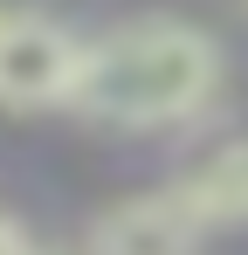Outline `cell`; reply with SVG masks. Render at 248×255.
I'll return each instance as SVG.
<instances>
[{"mask_svg":"<svg viewBox=\"0 0 248 255\" xmlns=\"http://www.w3.org/2000/svg\"><path fill=\"white\" fill-rule=\"evenodd\" d=\"M214 90H221V42L200 35L193 21L145 14L83 42V76L69 111L118 131H165L200 118Z\"/></svg>","mask_w":248,"mask_h":255,"instance_id":"obj_1","label":"cell"},{"mask_svg":"<svg viewBox=\"0 0 248 255\" xmlns=\"http://www.w3.org/2000/svg\"><path fill=\"white\" fill-rule=\"evenodd\" d=\"M83 42L48 14H7L0 28V104L7 111H55L76 104Z\"/></svg>","mask_w":248,"mask_h":255,"instance_id":"obj_2","label":"cell"},{"mask_svg":"<svg viewBox=\"0 0 248 255\" xmlns=\"http://www.w3.org/2000/svg\"><path fill=\"white\" fill-rule=\"evenodd\" d=\"M200 242L207 228L193 221V207L172 186H152V193H131L97 214L83 255H200Z\"/></svg>","mask_w":248,"mask_h":255,"instance_id":"obj_3","label":"cell"},{"mask_svg":"<svg viewBox=\"0 0 248 255\" xmlns=\"http://www.w3.org/2000/svg\"><path fill=\"white\" fill-rule=\"evenodd\" d=\"M172 193L193 207V221L207 235L214 228H242L248 221V138H228V145L200 152L193 166L172 179Z\"/></svg>","mask_w":248,"mask_h":255,"instance_id":"obj_4","label":"cell"},{"mask_svg":"<svg viewBox=\"0 0 248 255\" xmlns=\"http://www.w3.org/2000/svg\"><path fill=\"white\" fill-rule=\"evenodd\" d=\"M28 249H35V242L21 235V221H14V214L0 207V255H28Z\"/></svg>","mask_w":248,"mask_h":255,"instance_id":"obj_5","label":"cell"},{"mask_svg":"<svg viewBox=\"0 0 248 255\" xmlns=\"http://www.w3.org/2000/svg\"><path fill=\"white\" fill-rule=\"evenodd\" d=\"M7 14H14V7H0V28H7Z\"/></svg>","mask_w":248,"mask_h":255,"instance_id":"obj_6","label":"cell"},{"mask_svg":"<svg viewBox=\"0 0 248 255\" xmlns=\"http://www.w3.org/2000/svg\"><path fill=\"white\" fill-rule=\"evenodd\" d=\"M28 255H48V249H28Z\"/></svg>","mask_w":248,"mask_h":255,"instance_id":"obj_7","label":"cell"}]
</instances>
